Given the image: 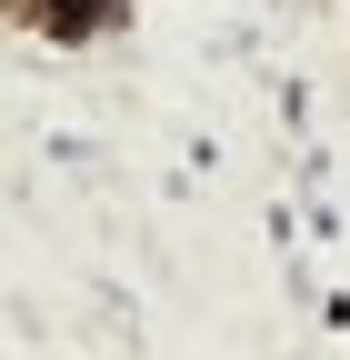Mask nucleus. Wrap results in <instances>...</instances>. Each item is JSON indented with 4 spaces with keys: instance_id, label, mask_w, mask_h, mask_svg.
I'll list each match as a JSON object with an SVG mask.
<instances>
[{
    "instance_id": "obj_1",
    "label": "nucleus",
    "mask_w": 350,
    "mask_h": 360,
    "mask_svg": "<svg viewBox=\"0 0 350 360\" xmlns=\"http://www.w3.org/2000/svg\"><path fill=\"white\" fill-rule=\"evenodd\" d=\"M120 20H130V0H30L20 30L60 40V51H80V40H101V30H120Z\"/></svg>"
},
{
    "instance_id": "obj_2",
    "label": "nucleus",
    "mask_w": 350,
    "mask_h": 360,
    "mask_svg": "<svg viewBox=\"0 0 350 360\" xmlns=\"http://www.w3.org/2000/svg\"><path fill=\"white\" fill-rule=\"evenodd\" d=\"M0 20H30V0H0Z\"/></svg>"
}]
</instances>
